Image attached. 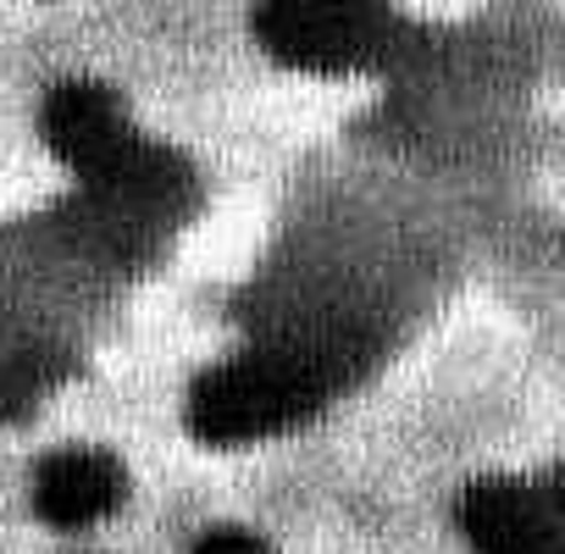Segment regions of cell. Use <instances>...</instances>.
<instances>
[{
    "label": "cell",
    "instance_id": "cell-2",
    "mask_svg": "<svg viewBox=\"0 0 565 554\" xmlns=\"http://www.w3.org/2000/svg\"><path fill=\"white\" fill-rule=\"evenodd\" d=\"M255 40L266 45V56H277L282 67L300 73H366V67H388L411 51V23L388 7H282L255 12Z\"/></svg>",
    "mask_w": 565,
    "mask_h": 554
},
{
    "label": "cell",
    "instance_id": "cell-5",
    "mask_svg": "<svg viewBox=\"0 0 565 554\" xmlns=\"http://www.w3.org/2000/svg\"><path fill=\"white\" fill-rule=\"evenodd\" d=\"M122 499H128V471L106 449H56L34 471V510L62 532L106 521Z\"/></svg>",
    "mask_w": 565,
    "mask_h": 554
},
{
    "label": "cell",
    "instance_id": "cell-1",
    "mask_svg": "<svg viewBox=\"0 0 565 554\" xmlns=\"http://www.w3.org/2000/svg\"><path fill=\"white\" fill-rule=\"evenodd\" d=\"M333 394V372L317 350L266 344L211 366L189 388V433L205 444H260L311 422Z\"/></svg>",
    "mask_w": 565,
    "mask_h": 554
},
{
    "label": "cell",
    "instance_id": "cell-3",
    "mask_svg": "<svg viewBox=\"0 0 565 554\" xmlns=\"http://www.w3.org/2000/svg\"><path fill=\"white\" fill-rule=\"evenodd\" d=\"M460 532L477 554H565V504L521 477H477L460 493Z\"/></svg>",
    "mask_w": 565,
    "mask_h": 554
},
{
    "label": "cell",
    "instance_id": "cell-7",
    "mask_svg": "<svg viewBox=\"0 0 565 554\" xmlns=\"http://www.w3.org/2000/svg\"><path fill=\"white\" fill-rule=\"evenodd\" d=\"M194 554H271V543L244 532V526H216V532H205L194 543Z\"/></svg>",
    "mask_w": 565,
    "mask_h": 554
},
{
    "label": "cell",
    "instance_id": "cell-4",
    "mask_svg": "<svg viewBox=\"0 0 565 554\" xmlns=\"http://www.w3.org/2000/svg\"><path fill=\"white\" fill-rule=\"evenodd\" d=\"M45 145L78 172V178H95L106 172L139 134L122 111V100L106 89V84H56L51 100H45Z\"/></svg>",
    "mask_w": 565,
    "mask_h": 554
},
{
    "label": "cell",
    "instance_id": "cell-8",
    "mask_svg": "<svg viewBox=\"0 0 565 554\" xmlns=\"http://www.w3.org/2000/svg\"><path fill=\"white\" fill-rule=\"evenodd\" d=\"M554 499H559V504H565V471H559V482H554Z\"/></svg>",
    "mask_w": 565,
    "mask_h": 554
},
{
    "label": "cell",
    "instance_id": "cell-6",
    "mask_svg": "<svg viewBox=\"0 0 565 554\" xmlns=\"http://www.w3.org/2000/svg\"><path fill=\"white\" fill-rule=\"evenodd\" d=\"M34 394H40V372L29 361H18V355H0V416L29 405Z\"/></svg>",
    "mask_w": 565,
    "mask_h": 554
}]
</instances>
